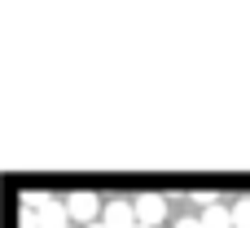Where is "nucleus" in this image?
I'll return each instance as SVG.
<instances>
[{
    "label": "nucleus",
    "instance_id": "1",
    "mask_svg": "<svg viewBox=\"0 0 250 228\" xmlns=\"http://www.w3.org/2000/svg\"><path fill=\"white\" fill-rule=\"evenodd\" d=\"M62 207H66V220H70V224H79V228L97 224V215H101V202H97L92 193H83V189H79V193H70Z\"/></svg>",
    "mask_w": 250,
    "mask_h": 228
},
{
    "label": "nucleus",
    "instance_id": "2",
    "mask_svg": "<svg viewBox=\"0 0 250 228\" xmlns=\"http://www.w3.org/2000/svg\"><path fill=\"white\" fill-rule=\"evenodd\" d=\"M132 215H136V224L141 228H158L167 220V198H158V193H141L136 202H132Z\"/></svg>",
    "mask_w": 250,
    "mask_h": 228
},
{
    "label": "nucleus",
    "instance_id": "3",
    "mask_svg": "<svg viewBox=\"0 0 250 228\" xmlns=\"http://www.w3.org/2000/svg\"><path fill=\"white\" fill-rule=\"evenodd\" d=\"M26 207L35 211V228H70L66 207H62V202H53V198H26Z\"/></svg>",
    "mask_w": 250,
    "mask_h": 228
},
{
    "label": "nucleus",
    "instance_id": "4",
    "mask_svg": "<svg viewBox=\"0 0 250 228\" xmlns=\"http://www.w3.org/2000/svg\"><path fill=\"white\" fill-rule=\"evenodd\" d=\"M101 224L105 228H136L132 202H110V207H101Z\"/></svg>",
    "mask_w": 250,
    "mask_h": 228
},
{
    "label": "nucleus",
    "instance_id": "5",
    "mask_svg": "<svg viewBox=\"0 0 250 228\" xmlns=\"http://www.w3.org/2000/svg\"><path fill=\"white\" fill-rule=\"evenodd\" d=\"M198 224H202V228H233V220H229V211H224L220 202H211V207H202Z\"/></svg>",
    "mask_w": 250,
    "mask_h": 228
},
{
    "label": "nucleus",
    "instance_id": "6",
    "mask_svg": "<svg viewBox=\"0 0 250 228\" xmlns=\"http://www.w3.org/2000/svg\"><path fill=\"white\" fill-rule=\"evenodd\" d=\"M229 220H233V228H250V198H237V202H233Z\"/></svg>",
    "mask_w": 250,
    "mask_h": 228
},
{
    "label": "nucleus",
    "instance_id": "7",
    "mask_svg": "<svg viewBox=\"0 0 250 228\" xmlns=\"http://www.w3.org/2000/svg\"><path fill=\"white\" fill-rule=\"evenodd\" d=\"M176 228H202L198 220H176Z\"/></svg>",
    "mask_w": 250,
    "mask_h": 228
},
{
    "label": "nucleus",
    "instance_id": "8",
    "mask_svg": "<svg viewBox=\"0 0 250 228\" xmlns=\"http://www.w3.org/2000/svg\"><path fill=\"white\" fill-rule=\"evenodd\" d=\"M88 228H105V224H88Z\"/></svg>",
    "mask_w": 250,
    "mask_h": 228
},
{
    "label": "nucleus",
    "instance_id": "9",
    "mask_svg": "<svg viewBox=\"0 0 250 228\" xmlns=\"http://www.w3.org/2000/svg\"><path fill=\"white\" fill-rule=\"evenodd\" d=\"M136 228H141V224H136Z\"/></svg>",
    "mask_w": 250,
    "mask_h": 228
}]
</instances>
